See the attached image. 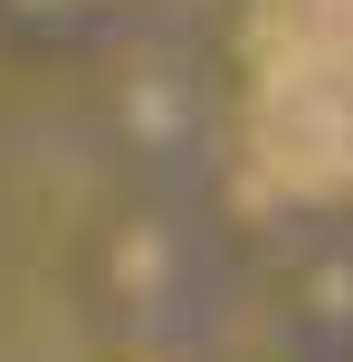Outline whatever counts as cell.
Returning <instances> with one entry per match:
<instances>
[{
	"label": "cell",
	"instance_id": "obj_1",
	"mask_svg": "<svg viewBox=\"0 0 353 362\" xmlns=\"http://www.w3.org/2000/svg\"><path fill=\"white\" fill-rule=\"evenodd\" d=\"M248 153L296 200H353V48H287L258 67Z\"/></svg>",
	"mask_w": 353,
	"mask_h": 362
},
{
	"label": "cell",
	"instance_id": "obj_2",
	"mask_svg": "<svg viewBox=\"0 0 353 362\" xmlns=\"http://www.w3.org/2000/svg\"><path fill=\"white\" fill-rule=\"evenodd\" d=\"M258 48H353V0H258Z\"/></svg>",
	"mask_w": 353,
	"mask_h": 362
}]
</instances>
